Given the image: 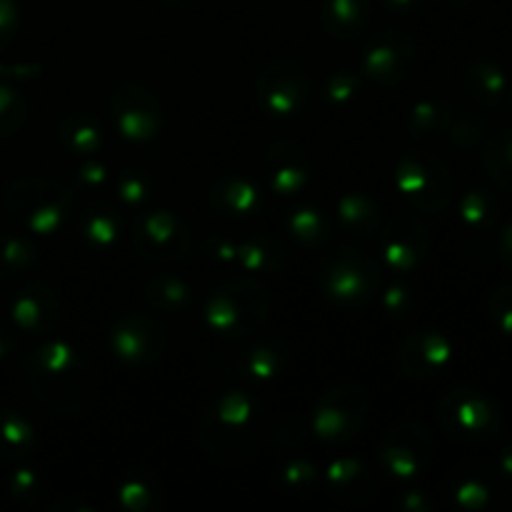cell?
Returning <instances> with one entry per match:
<instances>
[{
    "label": "cell",
    "instance_id": "6da1fadb",
    "mask_svg": "<svg viewBox=\"0 0 512 512\" xmlns=\"http://www.w3.org/2000/svg\"><path fill=\"white\" fill-rule=\"evenodd\" d=\"M268 408L245 390L223 393L205 408L198 423V443L220 463H238L253 455L268 435Z\"/></svg>",
    "mask_w": 512,
    "mask_h": 512
},
{
    "label": "cell",
    "instance_id": "7a4b0ae2",
    "mask_svg": "<svg viewBox=\"0 0 512 512\" xmlns=\"http://www.w3.org/2000/svg\"><path fill=\"white\" fill-rule=\"evenodd\" d=\"M20 375L30 395L58 415L80 413L93 393V375L85 360L60 340L30 350L20 363Z\"/></svg>",
    "mask_w": 512,
    "mask_h": 512
},
{
    "label": "cell",
    "instance_id": "3957f363",
    "mask_svg": "<svg viewBox=\"0 0 512 512\" xmlns=\"http://www.w3.org/2000/svg\"><path fill=\"white\" fill-rule=\"evenodd\" d=\"M270 313V293L248 273L215 285L205 305V320L223 338H248L258 333Z\"/></svg>",
    "mask_w": 512,
    "mask_h": 512
},
{
    "label": "cell",
    "instance_id": "277c9868",
    "mask_svg": "<svg viewBox=\"0 0 512 512\" xmlns=\"http://www.w3.org/2000/svg\"><path fill=\"white\" fill-rule=\"evenodd\" d=\"M73 208V193L50 178L25 175L5 193V210L25 230L38 235H53L65 225Z\"/></svg>",
    "mask_w": 512,
    "mask_h": 512
},
{
    "label": "cell",
    "instance_id": "5b68a950",
    "mask_svg": "<svg viewBox=\"0 0 512 512\" xmlns=\"http://www.w3.org/2000/svg\"><path fill=\"white\" fill-rule=\"evenodd\" d=\"M380 268L370 255L355 248H335L318 263V285L338 305H363L378 293Z\"/></svg>",
    "mask_w": 512,
    "mask_h": 512
},
{
    "label": "cell",
    "instance_id": "8992f818",
    "mask_svg": "<svg viewBox=\"0 0 512 512\" xmlns=\"http://www.w3.org/2000/svg\"><path fill=\"white\" fill-rule=\"evenodd\" d=\"M438 418L445 433L465 445H488L503 430V415L488 395L455 388L440 398Z\"/></svg>",
    "mask_w": 512,
    "mask_h": 512
},
{
    "label": "cell",
    "instance_id": "52a82bcc",
    "mask_svg": "<svg viewBox=\"0 0 512 512\" xmlns=\"http://www.w3.org/2000/svg\"><path fill=\"white\" fill-rule=\"evenodd\" d=\"M395 185L420 213H440L453 198V175L448 165L430 153H405L395 168Z\"/></svg>",
    "mask_w": 512,
    "mask_h": 512
},
{
    "label": "cell",
    "instance_id": "ba28073f",
    "mask_svg": "<svg viewBox=\"0 0 512 512\" xmlns=\"http://www.w3.org/2000/svg\"><path fill=\"white\" fill-rule=\"evenodd\" d=\"M368 415V395L355 383H340L320 395L313 428L325 443H348L358 438Z\"/></svg>",
    "mask_w": 512,
    "mask_h": 512
},
{
    "label": "cell",
    "instance_id": "9c48e42d",
    "mask_svg": "<svg viewBox=\"0 0 512 512\" xmlns=\"http://www.w3.org/2000/svg\"><path fill=\"white\" fill-rule=\"evenodd\" d=\"M135 253L153 263H178L193 248V233L183 218L168 210L140 213L133 223Z\"/></svg>",
    "mask_w": 512,
    "mask_h": 512
},
{
    "label": "cell",
    "instance_id": "30bf717a",
    "mask_svg": "<svg viewBox=\"0 0 512 512\" xmlns=\"http://www.w3.org/2000/svg\"><path fill=\"white\" fill-rule=\"evenodd\" d=\"M110 348L115 358L135 368L158 363L168 350V330L155 315L130 313L110 330Z\"/></svg>",
    "mask_w": 512,
    "mask_h": 512
},
{
    "label": "cell",
    "instance_id": "8fae6325",
    "mask_svg": "<svg viewBox=\"0 0 512 512\" xmlns=\"http://www.w3.org/2000/svg\"><path fill=\"white\" fill-rule=\"evenodd\" d=\"M308 90V73L293 58L270 60L255 80V95H258L260 105L278 118L300 113L305 98H308Z\"/></svg>",
    "mask_w": 512,
    "mask_h": 512
},
{
    "label": "cell",
    "instance_id": "7c38bea8",
    "mask_svg": "<svg viewBox=\"0 0 512 512\" xmlns=\"http://www.w3.org/2000/svg\"><path fill=\"white\" fill-rule=\"evenodd\" d=\"M430 453H433L430 433L415 420L393 425L378 445V458L383 468L398 478H415L423 473L425 465L430 463Z\"/></svg>",
    "mask_w": 512,
    "mask_h": 512
},
{
    "label": "cell",
    "instance_id": "4fadbf2b",
    "mask_svg": "<svg viewBox=\"0 0 512 512\" xmlns=\"http://www.w3.org/2000/svg\"><path fill=\"white\" fill-rule=\"evenodd\" d=\"M415 65V43L403 30H383L363 50V73L383 88L408 80Z\"/></svg>",
    "mask_w": 512,
    "mask_h": 512
},
{
    "label": "cell",
    "instance_id": "5bb4252c",
    "mask_svg": "<svg viewBox=\"0 0 512 512\" xmlns=\"http://www.w3.org/2000/svg\"><path fill=\"white\" fill-rule=\"evenodd\" d=\"M113 123L128 140H150L163 128L158 98L140 83H123L110 95Z\"/></svg>",
    "mask_w": 512,
    "mask_h": 512
},
{
    "label": "cell",
    "instance_id": "9a60e30c",
    "mask_svg": "<svg viewBox=\"0 0 512 512\" xmlns=\"http://www.w3.org/2000/svg\"><path fill=\"white\" fill-rule=\"evenodd\" d=\"M453 360V343L435 330H418L408 335L398 350L400 370L410 380H433Z\"/></svg>",
    "mask_w": 512,
    "mask_h": 512
},
{
    "label": "cell",
    "instance_id": "2e32d148",
    "mask_svg": "<svg viewBox=\"0 0 512 512\" xmlns=\"http://www.w3.org/2000/svg\"><path fill=\"white\" fill-rule=\"evenodd\" d=\"M380 233L385 260L398 273H413L430 250L428 228L415 215H398Z\"/></svg>",
    "mask_w": 512,
    "mask_h": 512
},
{
    "label": "cell",
    "instance_id": "e0dca14e",
    "mask_svg": "<svg viewBox=\"0 0 512 512\" xmlns=\"http://www.w3.org/2000/svg\"><path fill=\"white\" fill-rule=\"evenodd\" d=\"M205 253L220 263L238 265L245 273H278L285 268V248L273 238L208 240Z\"/></svg>",
    "mask_w": 512,
    "mask_h": 512
},
{
    "label": "cell",
    "instance_id": "ac0fdd59",
    "mask_svg": "<svg viewBox=\"0 0 512 512\" xmlns=\"http://www.w3.org/2000/svg\"><path fill=\"white\" fill-rule=\"evenodd\" d=\"M60 315V300L43 280H30L15 293L10 305V320L25 335H45L55 328Z\"/></svg>",
    "mask_w": 512,
    "mask_h": 512
},
{
    "label": "cell",
    "instance_id": "d6986e66",
    "mask_svg": "<svg viewBox=\"0 0 512 512\" xmlns=\"http://www.w3.org/2000/svg\"><path fill=\"white\" fill-rule=\"evenodd\" d=\"M265 175L275 193L280 195H295L308 185L310 180V160L300 145L275 143L270 145L265 153Z\"/></svg>",
    "mask_w": 512,
    "mask_h": 512
},
{
    "label": "cell",
    "instance_id": "ffe728a7",
    "mask_svg": "<svg viewBox=\"0 0 512 512\" xmlns=\"http://www.w3.org/2000/svg\"><path fill=\"white\" fill-rule=\"evenodd\" d=\"M370 10H373L370 0H323L320 20L333 38L353 43L368 33L370 20H373Z\"/></svg>",
    "mask_w": 512,
    "mask_h": 512
},
{
    "label": "cell",
    "instance_id": "44dd1931",
    "mask_svg": "<svg viewBox=\"0 0 512 512\" xmlns=\"http://www.w3.org/2000/svg\"><path fill=\"white\" fill-rule=\"evenodd\" d=\"M463 85L465 93L485 110L500 108L505 103V98H508L510 90L505 70L488 58L470 60L463 73Z\"/></svg>",
    "mask_w": 512,
    "mask_h": 512
},
{
    "label": "cell",
    "instance_id": "7402d4cb",
    "mask_svg": "<svg viewBox=\"0 0 512 512\" xmlns=\"http://www.w3.org/2000/svg\"><path fill=\"white\" fill-rule=\"evenodd\" d=\"M38 448V435L20 410L0 403V460L18 463Z\"/></svg>",
    "mask_w": 512,
    "mask_h": 512
},
{
    "label": "cell",
    "instance_id": "603a6c76",
    "mask_svg": "<svg viewBox=\"0 0 512 512\" xmlns=\"http://www.w3.org/2000/svg\"><path fill=\"white\" fill-rule=\"evenodd\" d=\"M328 483L333 488V495L343 503H365L373 498L375 488V475L365 468L360 460L345 458L338 463L330 465L328 470Z\"/></svg>",
    "mask_w": 512,
    "mask_h": 512
},
{
    "label": "cell",
    "instance_id": "cb8c5ba5",
    "mask_svg": "<svg viewBox=\"0 0 512 512\" xmlns=\"http://www.w3.org/2000/svg\"><path fill=\"white\" fill-rule=\"evenodd\" d=\"M340 228L353 238H373L383 230V215H380V205L365 193H348L338 203V213H335Z\"/></svg>",
    "mask_w": 512,
    "mask_h": 512
},
{
    "label": "cell",
    "instance_id": "d4e9b609",
    "mask_svg": "<svg viewBox=\"0 0 512 512\" xmlns=\"http://www.w3.org/2000/svg\"><path fill=\"white\" fill-rule=\"evenodd\" d=\"M58 140L68 153L95 155L103 145V128H100L98 118L85 110H73L60 120Z\"/></svg>",
    "mask_w": 512,
    "mask_h": 512
},
{
    "label": "cell",
    "instance_id": "484cf974",
    "mask_svg": "<svg viewBox=\"0 0 512 512\" xmlns=\"http://www.w3.org/2000/svg\"><path fill=\"white\" fill-rule=\"evenodd\" d=\"M260 193L248 178L225 175L210 188V205L223 215H250L258 210Z\"/></svg>",
    "mask_w": 512,
    "mask_h": 512
},
{
    "label": "cell",
    "instance_id": "4316f807",
    "mask_svg": "<svg viewBox=\"0 0 512 512\" xmlns=\"http://www.w3.org/2000/svg\"><path fill=\"white\" fill-rule=\"evenodd\" d=\"M290 350L280 340H265V343L253 345L238 360L240 375L250 380H273L288 368Z\"/></svg>",
    "mask_w": 512,
    "mask_h": 512
},
{
    "label": "cell",
    "instance_id": "83f0119b",
    "mask_svg": "<svg viewBox=\"0 0 512 512\" xmlns=\"http://www.w3.org/2000/svg\"><path fill=\"white\" fill-rule=\"evenodd\" d=\"M480 158L495 188L512 198V128L490 133L480 148Z\"/></svg>",
    "mask_w": 512,
    "mask_h": 512
},
{
    "label": "cell",
    "instance_id": "f1b7e54d",
    "mask_svg": "<svg viewBox=\"0 0 512 512\" xmlns=\"http://www.w3.org/2000/svg\"><path fill=\"white\" fill-rule=\"evenodd\" d=\"M500 218V205L490 190L470 188L460 200V220L473 235H485L495 228Z\"/></svg>",
    "mask_w": 512,
    "mask_h": 512
},
{
    "label": "cell",
    "instance_id": "f546056e",
    "mask_svg": "<svg viewBox=\"0 0 512 512\" xmlns=\"http://www.w3.org/2000/svg\"><path fill=\"white\" fill-rule=\"evenodd\" d=\"M145 303L150 310L160 313H183L193 303V290L173 275H158L145 283Z\"/></svg>",
    "mask_w": 512,
    "mask_h": 512
},
{
    "label": "cell",
    "instance_id": "4dcf8cb0",
    "mask_svg": "<svg viewBox=\"0 0 512 512\" xmlns=\"http://www.w3.org/2000/svg\"><path fill=\"white\" fill-rule=\"evenodd\" d=\"M118 500L123 508L133 512L158 510L163 500V490L158 488V478L148 470H133L118 485Z\"/></svg>",
    "mask_w": 512,
    "mask_h": 512
},
{
    "label": "cell",
    "instance_id": "1f68e13d",
    "mask_svg": "<svg viewBox=\"0 0 512 512\" xmlns=\"http://www.w3.org/2000/svg\"><path fill=\"white\" fill-rule=\"evenodd\" d=\"M453 498L463 510H488L495 505V488L483 470H460L453 480Z\"/></svg>",
    "mask_w": 512,
    "mask_h": 512
},
{
    "label": "cell",
    "instance_id": "d6a6232c",
    "mask_svg": "<svg viewBox=\"0 0 512 512\" xmlns=\"http://www.w3.org/2000/svg\"><path fill=\"white\" fill-rule=\"evenodd\" d=\"M453 115V108L443 100H423L410 110L408 128L418 140L440 138V135H448Z\"/></svg>",
    "mask_w": 512,
    "mask_h": 512
},
{
    "label": "cell",
    "instance_id": "836d02e7",
    "mask_svg": "<svg viewBox=\"0 0 512 512\" xmlns=\"http://www.w3.org/2000/svg\"><path fill=\"white\" fill-rule=\"evenodd\" d=\"M38 250L20 235H0V280H10L35 268Z\"/></svg>",
    "mask_w": 512,
    "mask_h": 512
},
{
    "label": "cell",
    "instance_id": "e575fe53",
    "mask_svg": "<svg viewBox=\"0 0 512 512\" xmlns=\"http://www.w3.org/2000/svg\"><path fill=\"white\" fill-rule=\"evenodd\" d=\"M118 215L108 203H93L85 210L83 233L93 248H110L118 240Z\"/></svg>",
    "mask_w": 512,
    "mask_h": 512
},
{
    "label": "cell",
    "instance_id": "d590c367",
    "mask_svg": "<svg viewBox=\"0 0 512 512\" xmlns=\"http://www.w3.org/2000/svg\"><path fill=\"white\" fill-rule=\"evenodd\" d=\"M330 225L320 210L303 208L290 218V233L305 245V248H320L330 238Z\"/></svg>",
    "mask_w": 512,
    "mask_h": 512
},
{
    "label": "cell",
    "instance_id": "8d00e7d4",
    "mask_svg": "<svg viewBox=\"0 0 512 512\" xmlns=\"http://www.w3.org/2000/svg\"><path fill=\"white\" fill-rule=\"evenodd\" d=\"M448 135L458 148L480 150L490 133H488V123H485L480 115L460 113V115H453V123H450Z\"/></svg>",
    "mask_w": 512,
    "mask_h": 512
},
{
    "label": "cell",
    "instance_id": "74e56055",
    "mask_svg": "<svg viewBox=\"0 0 512 512\" xmlns=\"http://www.w3.org/2000/svg\"><path fill=\"white\" fill-rule=\"evenodd\" d=\"M25 118H28V105H25L23 95L0 83V138H10L18 133Z\"/></svg>",
    "mask_w": 512,
    "mask_h": 512
},
{
    "label": "cell",
    "instance_id": "f35d334b",
    "mask_svg": "<svg viewBox=\"0 0 512 512\" xmlns=\"http://www.w3.org/2000/svg\"><path fill=\"white\" fill-rule=\"evenodd\" d=\"M115 188H118V198L133 208L150 200V180L145 178L143 170H125L115 178Z\"/></svg>",
    "mask_w": 512,
    "mask_h": 512
},
{
    "label": "cell",
    "instance_id": "ab89813d",
    "mask_svg": "<svg viewBox=\"0 0 512 512\" xmlns=\"http://www.w3.org/2000/svg\"><path fill=\"white\" fill-rule=\"evenodd\" d=\"M488 313L495 328L512 338V285H498L488 295Z\"/></svg>",
    "mask_w": 512,
    "mask_h": 512
},
{
    "label": "cell",
    "instance_id": "60d3db41",
    "mask_svg": "<svg viewBox=\"0 0 512 512\" xmlns=\"http://www.w3.org/2000/svg\"><path fill=\"white\" fill-rule=\"evenodd\" d=\"M8 490L10 495L23 505H35L43 498V483H40L38 473L25 468L13 470V475L8 478Z\"/></svg>",
    "mask_w": 512,
    "mask_h": 512
},
{
    "label": "cell",
    "instance_id": "b9f144b4",
    "mask_svg": "<svg viewBox=\"0 0 512 512\" xmlns=\"http://www.w3.org/2000/svg\"><path fill=\"white\" fill-rule=\"evenodd\" d=\"M283 483L285 488L293 490V493H308L313 490V485L318 483V475H315V468L305 460H293L283 468Z\"/></svg>",
    "mask_w": 512,
    "mask_h": 512
},
{
    "label": "cell",
    "instance_id": "7bdbcfd3",
    "mask_svg": "<svg viewBox=\"0 0 512 512\" xmlns=\"http://www.w3.org/2000/svg\"><path fill=\"white\" fill-rule=\"evenodd\" d=\"M358 88H360L358 75L343 70V73H338V75H333V78H330L328 90H325V93H328L330 103L343 105V103H348V100H353L355 95H358Z\"/></svg>",
    "mask_w": 512,
    "mask_h": 512
},
{
    "label": "cell",
    "instance_id": "ee69618b",
    "mask_svg": "<svg viewBox=\"0 0 512 512\" xmlns=\"http://www.w3.org/2000/svg\"><path fill=\"white\" fill-rule=\"evenodd\" d=\"M20 25V10L15 0H0V53L8 50V45L13 43L15 33H18Z\"/></svg>",
    "mask_w": 512,
    "mask_h": 512
},
{
    "label": "cell",
    "instance_id": "f6af8a7d",
    "mask_svg": "<svg viewBox=\"0 0 512 512\" xmlns=\"http://www.w3.org/2000/svg\"><path fill=\"white\" fill-rule=\"evenodd\" d=\"M410 303H413V298H410V290L408 288H390L388 293H385V310H388L390 315H408L410 310Z\"/></svg>",
    "mask_w": 512,
    "mask_h": 512
},
{
    "label": "cell",
    "instance_id": "bcb514c9",
    "mask_svg": "<svg viewBox=\"0 0 512 512\" xmlns=\"http://www.w3.org/2000/svg\"><path fill=\"white\" fill-rule=\"evenodd\" d=\"M78 180L85 185V188L100 190L105 183H108V170H105L103 165L95 163V160H93V163H85L83 168H80Z\"/></svg>",
    "mask_w": 512,
    "mask_h": 512
},
{
    "label": "cell",
    "instance_id": "7dc6e473",
    "mask_svg": "<svg viewBox=\"0 0 512 512\" xmlns=\"http://www.w3.org/2000/svg\"><path fill=\"white\" fill-rule=\"evenodd\" d=\"M378 3L383 5L385 10H393V13L408 15V13H415V10L420 8V3H423V0H378Z\"/></svg>",
    "mask_w": 512,
    "mask_h": 512
},
{
    "label": "cell",
    "instance_id": "c3c4849f",
    "mask_svg": "<svg viewBox=\"0 0 512 512\" xmlns=\"http://www.w3.org/2000/svg\"><path fill=\"white\" fill-rule=\"evenodd\" d=\"M500 258H503V263L508 265L512 270V220L508 225L503 228V233H500Z\"/></svg>",
    "mask_w": 512,
    "mask_h": 512
},
{
    "label": "cell",
    "instance_id": "681fc988",
    "mask_svg": "<svg viewBox=\"0 0 512 512\" xmlns=\"http://www.w3.org/2000/svg\"><path fill=\"white\" fill-rule=\"evenodd\" d=\"M13 350H15V335H13V330H10L8 325H5L3 320H0V360L8 358V355L13 353Z\"/></svg>",
    "mask_w": 512,
    "mask_h": 512
},
{
    "label": "cell",
    "instance_id": "f907efd6",
    "mask_svg": "<svg viewBox=\"0 0 512 512\" xmlns=\"http://www.w3.org/2000/svg\"><path fill=\"white\" fill-rule=\"evenodd\" d=\"M498 470L503 473V478L512 485V443L505 445L498 453Z\"/></svg>",
    "mask_w": 512,
    "mask_h": 512
},
{
    "label": "cell",
    "instance_id": "816d5d0a",
    "mask_svg": "<svg viewBox=\"0 0 512 512\" xmlns=\"http://www.w3.org/2000/svg\"><path fill=\"white\" fill-rule=\"evenodd\" d=\"M168 8H195V5H203L205 0H160Z\"/></svg>",
    "mask_w": 512,
    "mask_h": 512
},
{
    "label": "cell",
    "instance_id": "f5cc1de1",
    "mask_svg": "<svg viewBox=\"0 0 512 512\" xmlns=\"http://www.w3.org/2000/svg\"><path fill=\"white\" fill-rule=\"evenodd\" d=\"M445 3H448L450 8H468V5L473 3V0H445Z\"/></svg>",
    "mask_w": 512,
    "mask_h": 512
},
{
    "label": "cell",
    "instance_id": "db71d44e",
    "mask_svg": "<svg viewBox=\"0 0 512 512\" xmlns=\"http://www.w3.org/2000/svg\"><path fill=\"white\" fill-rule=\"evenodd\" d=\"M508 105H510V110H512V88L508 90Z\"/></svg>",
    "mask_w": 512,
    "mask_h": 512
}]
</instances>
